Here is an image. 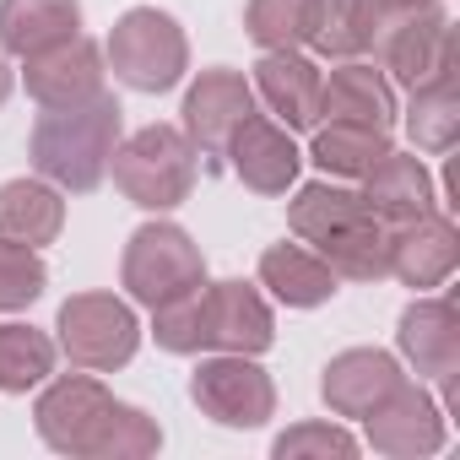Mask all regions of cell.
<instances>
[{"label":"cell","instance_id":"44dd1931","mask_svg":"<svg viewBox=\"0 0 460 460\" xmlns=\"http://www.w3.org/2000/svg\"><path fill=\"white\" fill-rule=\"evenodd\" d=\"M336 271L314 255V250H304V244H271L266 255H261V288H271L288 309H314V304H325L331 293H336Z\"/></svg>","mask_w":460,"mask_h":460},{"label":"cell","instance_id":"7c38bea8","mask_svg":"<svg viewBox=\"0 0 460 460\" xmlns=\"http://www.w3.org/2000/svg\"><path fill=\"white\" fill-rule=\"evenodd\" d=\"M368 444L379 449V455H433L438 444H444V417H438V406L417 390V385H395L368 417Z\"/></svg>","mask_w":460,"mask_h":460},{"label":"cell","instance_id":"83f0119b","mask_svg":"<svg viewBox=\"0 0 460 460\" xmlns=\"http://www.w3.org/2000/svg\"><path fill=\"white\" fill-rule=\"evenodd\" d=\"M244 28L261 49H293L309 33V0H250Z\"/></svg>","mask_w":460,"mask_h":460},{"label":"cell","instance_id":"8fae6325","mask_svg":"<svg viewBox=\"0 0 460 460\" xmlns=\"http://www.w3.org/2000/svg\"><path fill=\"white\" fill-rule=\"evenodd\" d=\"M28 93L44 109H71L87 103L93 93H103V55L93 39H66L44 55H28Z\"/></svg>","mask_w":460,"mask_h":460},{"label":"cell","instance_id":"f1b7e54d","mask_svg":"<svg viewBox=\"0 0 460 460\" xmlns=\"http://www.w3.org/2000/svg\"><path fill=\"white\" fill-rule=\"evenodd\" d=\"M49 271L39 261V250L28 244H12V239H0V309H22L44 293Z\"/></svg>","mask_w":460,"mask_h":460},{"label":"cell","instance_id":"3957f363","mask_svg":"<svg viewBox=\"0 0 460 460\" xmlns=\"http://www.w3.org/2000/svg\"><path fill=\"white\" fill-rule=\"evenodd\" d=\"M119 146V103L109 93H93L71 109H44L33 125V163L44 179H55L71 195H87L103 184Z\"/></svg>","mask_w":460,"mask_h":460},{"label":"cell","instance_id":"d4e9b609","mask_svg":"<svg viewBox=\"0 0 460 460\" xmlns=\"http://www.w3.org/2000/svg\"><path fill=\"white\" fill-rule=\"evenodd\" d=\"M406 130L422 152H449L455 146V130H460V103H455V66H444L438 76L417 82L411 87V114H406Z\"/></svg>","mask_w":460,"mask_h":460},{"label":"cell","instance_id":"9c48e42d","mask_svg":"<svg viewBox=\"0 0 460 460\" xmlns=\"http://www.w3.org/2000/svg\"><path fill=\"white\" fill-rule=\"evenodd\" d=\"M255 114V87L239 71H200V82L184 98V136L190 146L217 168L227 157V141L234 130Z\"/></svg>","mask_w":460,"mask_h":460},{"label":"cell","instance_id":"7a4b0ae2","mask_svg":"<svg viewBox=\"0 0 460 460\" xmlns=\"http://www.w3.org/2000/svg\"><path fill=\"white\" fill-rule=\"evenodd\" d=\"M293 234L314 244V255L352 282L385 277V222L363 206L358 190L341 184H304L288 206Z\"/></svg>","mask_w":460,"mask_h":460},{"label":"cell","instance_id":"484cf974","mask_svg":"<svg viewBox=\"0 0 460 460\" xmlns=\"http://www.w3.org/2000/svg\"><path fill=\"white\" fill-rule=\"evenodd\" d=\"M55 374V341L33 325H0V390H33Z\"/></svg>","mask_w":460,"mask_h":460},{"label":"cell","instance_id":"5b68a950","mask_svg":"<svg viewBox=\"0 0 460 460\" xmlns=\"http://www.w3.org/2000/svg\"><path fill=\"white\" fill-rule=\"evenodd\" d=\"M206 282V261L200 250L190 244L184 227L173 222H146L141 234L125 244V288L136 304L146 309H163L184 293H195Z\"/></svg>","mask_w":460,"mask_h":460},{"label":"cell","instance_id":"8992f818","mask_svg":"<svg viewBox=\"0 0 460 460\" xmlns=\"http://www.w3.org/2000/svg\"><path fill=\"white\" fill-rule=\"evenodd\" d=\"M184 33L168 12H152V6H136L119 17L114 39H109V60H114V76L136 93H168L179 76H184Z\"/></svg>","mask_w":460,"mask_h":460},{"label":"cell","instance_id":"7402d4cb","mask_svg":"<svg viewBox=\"0 0 460 460\" xmlns=\"http://www.w3.org/2000/svg\"><path fill=\"white\" fill-rule=\"evenodd\" d=\"M60 222H66V200L49 184H39V179L0 184V239L39 250L60 234Z\"/></svg>","mask_w":460,"mask_h":460},{"label":"cell","instance_id":"cb8c5ba5","mask_svg":"<svg viewBox=\"0 0 460 460\" xmlns=\"http://www.w3.org/2000/svg\"><path fill=\"white\" fill-rule=\"evenodd\" d=\"M368 12L374 0H309L304 44H314L325 60H358L368 55Z\"/></svg>","mask_w":460,"mask_h":460},{"label":"cell","instance_id":"9a60e30c","mask_svg":"<svg viewBox=\"0 0 460 460\" xmlns=\"http://www.w3.org/2000/svg\"><path fill=\"white\" fill-rule=\"evenodd\" d=\"M401 352L417 363L422 379H455L460 374V320L449 298H417L401 314Z\"/></svg>","mask_w":460,"mask_h":460},{"label":"cell","instance_id":"f546056e","mask_svg":"<svg viewBox=\"0 0 460 460\" xmlns=\"http://www.w3.org/2000/svg\"><path fill=\"white\" fill-rule=\"evenodd\" d=\"M271 455L277 460H298V455H358V438L352 433H341V428H331V422H304V428H288L277 444H271Z\"/></svg>","mask_w":460,"mask_h":460},{"label":"cell","instance_id":"4fadbf2b","mask_svg":"<svg viewBox=\"0 0 460 460\" xmlns=\"http://www.w3.org/2000/svg\"><path fill=\"white\" fill-rule=\"evenodd\" d=\"M227 157H234V173H239L250 190H261V195H282V190L298 179V163H304L298 146H293V130L277 125V119H266V114H250V119L234 130Z\"/></svg>","mask_w":460,"mask_h":460},{"label":"cell","instance_id":"ba28073f","mask_svg":"<svg viewBox=\"0 0 460 460\" xmlns=\"http://www.w3.org/2000/svg\"><path fill=\"white\" fill-rule=\"evenodd\" d=\"M190 395L206 417H217L222 428H261L277 406V390L266 379V368L244 352H222L206 358L190 379Z\"/></svg>","mask_w":460,"mask_h":460},{"label":"cell","instance_id":"52a82bcc","mask_svg":"<svg viewBox=\"0 0 460 460\" xmlns=\"http://www.w3.org/2000/svg\"><path fill=\"white\" fill-rule=\"evenodd\" d=\"M136 341H141V325H136L130 304H119L114 293H82L60 309V347L87 374H109V368L130 363Z\"/></svg>","mask_w":460,"mask_h":460},{"label":"cell","instance_id":"30bf717a","mask_svg":"<svg viewBox=\"0 0 460 460\" xmlns=\"http://www.w3.org/2000/svg\"><path fill=\"white\" fill-rule=\"evenodd\" d=\"M455 227L438 211H422L411 222L385 227V271L401 277L406 288H438L455 271Z\"/></svg>","mask_w":460,"mask_h":460},{"label":"cell","instance_id":"6da1fadb","mask_svg":"<svg viewBox=\"0 0 460 460\" xmlns=\"http://www.w3.org/2000/svg\"><path fill=\"white\" fill-rule=\"evenodd\" d=\"M39 433L60 455H98V460H125V455H152L163 444L157 422L125 401H114L93 374L55 379L39 395Z\"/></svg>","mask_w":460,"mask_h":460},{"label":"cell","instance_id":"2e32d148","mask_svg":"<svg viewBox=\"0 0 460 460\" xmlns=\"http://www.w3.org/2000/svg\"><path fill=\"white\" fill-rule=\"evenodd\" d=\"M206 320H211V347L244 352V358L266 352L271 336H277L266 298L255 288H244V282H217V288H206Z\"/></svg>","mask_w":460,"mask_h":460},{"label":"cell","instance_id":"603a6c76","mask_svg":"<svg viewBox=\"0 0 460 460\" xmlns=\"http://www.w3.org/2000/svg\"><path fill=\"white\" fill-rule=\"evenodd\" d=\"M385 152H390V130L331 119V125L314 130V152H309V157H314L331 179H363Z\"/></svg>","mask_w":460,"mask_h":460},{"label":"cell","instance_id":"5bb4252c","mask_svg":"<svg viewBox=\"0 0 460 460\" xmlns=\"http://www.w3.org/2000/svg\"><path fill=\"white\" fill-rule=\"evenodd\" d=\"M255 93L288 130H314L320 125V71L298 49H266L255 66Z\"/></svg>","mask_w":460,"mask_h":460},{"label":"cell","instance_id":"4316f807","mask_svg":"<svg viewBox=\"0 0 460 460\" xmlns=\"http://www.w3.org/2000/svg\"><path fill=\"white\" fill-rule=\"evenodd\" d=\"M157 314V347H168V352H211V320H206V282L195 288V293H184V298H173V304H163V309H152Z\"/></svg>","mask_w":460,"mask_h":460},{"label":"cell","instance_id":"ac0fdd59","mask_svg":"<svg viewBox=\"0 0 460 460\" xmlns=\"http://www.w3.org/2000/svg\"><path fill=\"white\" fill-rule=\"evenodd\" d=\"M347 119V125H374V130H390L395 125V98H390V82L363 66V60H341L331 71V82H320V119Z\"/></svg>","mask_w":460,"mask_h":460},{"label":"cell","instance_id":"4dcf8cb0","mask_svg":"<svg viewBox=\"0 0 460 460\" xmlns=\"http://www.w3.org/2000/svg\"><path fill=\"white\" fill-rule=\"evenodd\" d=\"M6 93H12V76H6V66H0V103H6Z\"/></svg>","mask_w":460,"mask_h":460},{"label":"cell","instance_id":"e0dca14e","mask_svg":"<svg viewBox=\"0 0 460 460\" xmlns=\"http://www.w3.org/2000/svg\"><path fill=\"white\" fill-rule=\"evenodd\" d=\"M363 206H368L385 227H395V222H411V217L433 211L428 168H422L417 157H406V152H395V146H390V152L363 173Z\"/></svg>","mask_w":460,"mask_h":460},{"label":"cell","instance_id":"d6986e66","mask_svg":"<svg viewBox=\"0 0 460 460\" xmlns=\"http://www.w3.org/2000/svg\"><path fill=\"white\" fill-rule=\"evenodd\" d=\"M401 379H406V374L395 368L390 352L358 347V352H341V358L325 368V401H331L336 417H368Z\"/></svg>","mask_w":460,"mask_h":460},{"label":"cell","instance_id":"ffe728a7","mask_svg":"<svg viewBox=\"0 0 460 460\" xmlns=\"http://www.w3.org/2000/svg\"><path fill=\"white\" fill-rule=\"evenodd\" d=\"M82 6L76 0H0V49L6 55H44L76 39Z\"/></svg>","mask_w":460,"mask_h":460},{"label":"cell","instance_id":"277c9868","mask_svg":"<svg viewBox=\"0 0 460 460\" xmlns=\"http://www.w3.org/2000/svg\"><path fill=\"white\" fill-rule=\"evenodd\" d=\"M114 184L146 211L179 206L190 195V184H195V146H190V136L173 130V125L136 130L125 146H114Z\"/></svg>","mask_w":460,"mask_h":460}]
</instances>
